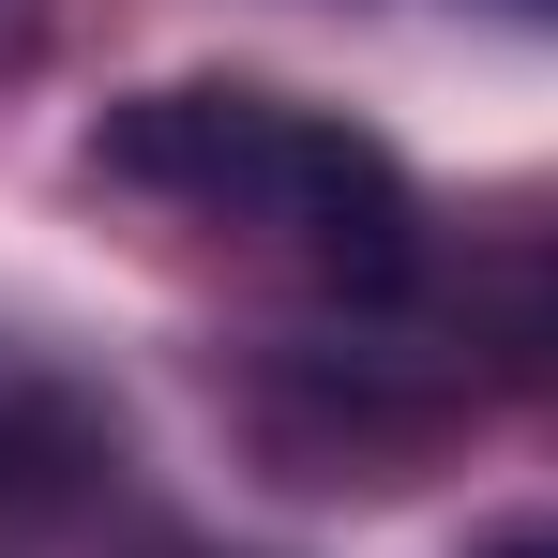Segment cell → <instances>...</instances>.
Segmentation results:
<instances>
[{
	"label": "cell",
	"instance_id": "cell-4",
	"mask_svg": "<svg viewBox=\"0 0 558 558\" xmlns=\"http://www.w3.org/2000/svg\"><path fill=\"white\" fill-rule=\"evenodd\" d=\"M468 558H558V513H529V529H483Z\"/></svg>",
	"mask_w": 558,
	"mask_h": 558
},
{
	"label": "cell",
	"instance_id": "cell-6",
	"mask_svg": "<svg viewBox=\"0 0 558 558\" xmlns=\"http://www.w3.org/2000/svg\"><path fill=\"white\" fill-rule=\"evenodd\" d=\"M529 15H558V0H529Z\"/></svg>",
	"mask_w": 558,
	"mask_h": 558
},
{
	"label": "cell",
	"instance_id": "cell-1",
	"mask_svg": "<svg viewBox=\"0 0 558 558\" xmlns=\"http://www.w3.org/2000/svg\"><path fill=\"white\" fill-rule=\"evenodd\" d=\"M92 182L121 196H182V211H227L287 257H317L332 287H392L423 272V182L408 151L363 136L348 106H302L272 76H167V92H121L92 121Z\"/></svg>",
	"mask_w": 558,
	"mask_h": 558
},
{
	"label": "cell",
	"instance_id": "cell-5",
	"mask_svg": "<svg viewBox=\"0 0 558 558\" xmlns=\"http://www.w3.org/2000/svg\"><path fill=\"white\" fill-rule=\"evenodd\" d=\"M15 31H31V0H0V46H15Z\"/></svg>",
	"mask_w": 558,
	"mask_h": 558
},
{
	"label": "cell",
	"instance_id": "cell-2",
	"mask_svg": "<svg viewBox=\"0 0 558 558\" xmlns=\"http://www.w3.org/2000/svg\"><path fill=\"white\" fill-rule=\"evenodd\" d=\"M106 392L76 363H46L31 332H0V498H46V483H76V468H106Z\"/></svg>",
	"mask_w": 558,
	"mask_h": 558
},
{
	"label": "cell",
	"instance_id": "cell-3",
	"mask_svg": "<svg viewBox=\"0 0 558 558\" xmlns=\"http://www.w3.org/2000/svg\"><path fill=\"white\" fill-rule=\"evenodd\" d=\"M513 332H529V348H544V363H558V257H544V272H529V287H513Z\"/></svg>",
	"mask_w": 558,
	"mask_h": 558
}]
</instances>
